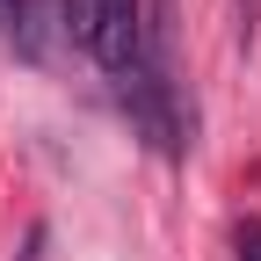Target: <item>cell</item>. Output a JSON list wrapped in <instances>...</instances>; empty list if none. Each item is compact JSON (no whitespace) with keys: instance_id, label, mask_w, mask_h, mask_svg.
I'll use <instances>...</instances> for the list:
<instances>
[{"instance_id":"obj_5","label":"cell","mask_w":261,"mask_h":261,"mask_svg":"<svg viewBox=\"0 0 261 261\" xmlns=\"http://www.w3.org/2000/svg\"><path fill=\"white\" fill-rule=\"evenodd\" d=\"M15 261H44V225H29V240H22V254Z\"/></svg>"},{"instance_id":"obj_3","label":"cell","mask_w":261,"mask_h":261,"mask_svg":"<svg viewBox=\"0 0 261 261\" xmlns=\"http://www.w3.org/2000/svg\"><path fill=\"white\" fill-rule=\"evenodd\" d=\"M232 247H240V261H261V218H240L232 225Z\"/></svg>"},{"instance_id":"obj_4","label":"cell","mask_w":261,"mask_h":261,"mask_svg":"<svg viewBox=\"0 0 261 261\" xmlns=\"http://www.w3.org/2000/svg\"><path fill=\"white\" fill-rule=\"evenodd\" d=\"M232 15H240V44H254V29H261V0H232Z\"/></svg>"},{"instance_id":"obj_1","label":"cell","mask_w":261,"mask_h":261,"mask_svg":"<svg viewBox=\"0 0 261 261\" xmlns=\"http://www.w3.org/2000/svg\"><path fill=\"white\" fill-rule=\"evenodd\" d=\"M65 29L109 80L145 65V0H65Z\"/></svg>"},{"instance_id":"obj_2","label":"cell","mask_w":261,"mask_h":261,"mask_svg":"<svg viewBox=\"0 0 261 261\" xmlns=\"http://www.w3.org/2000/svg\"><path fill=\"white\" fill-rule=\"evenodd\" d=\"M0 37H8L22 58H44V37H37V8H29V0H0Z\"/></svg>"}]
</instances>
